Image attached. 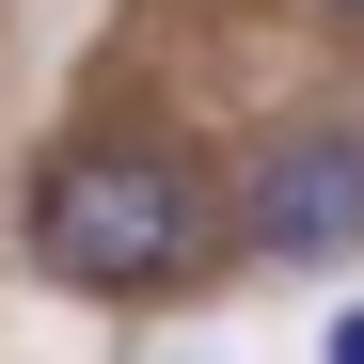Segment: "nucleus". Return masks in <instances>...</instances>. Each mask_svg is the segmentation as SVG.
Returning a JSON list of instances; mask_svg holds the SVG:
<instances>
[{"mask_svg": "<svg viewBox=\"0 0 364 364\" xmlns=\"http://www.w3.org/2000/svg\"><path fill=\"white\" fill-rule=\"evenodd\" d=\"M317 16H333V32H364V0H317Z\"/></svg>", "mask_w": 364, "mask_h": 364, "instance_id": "7ed1b4c3", "label": "nucleus"}, {"mask_svg": "<svg viewBox=\"0 0 364 364\" xmlns=\"http://www.w3.org/2000/svg\"><path fill=\"white\" fill-rule=\"evenodd\" d=\"M237 269H348L364 254V127H269L222 174Z\"/></svg>", "mask_w": 364, "mask_h": 364, "instance_id": "f03ea898", "label": "nucleus"}, {"mask_svg": "<svg viewBox=\"0 0 364 364\" xmlns=\"http://www.w3.org/2000/svg\"><path fill=\"white\" fill-rule=\"evenodd\" d=\"M32 269L80 301H191L237 269V237H222L206 159H174L143 127H80L32 159Z\"/></svg>", "mask_w": 364, "mask_h": 364, "instance_id": "f257e3e1", "label": "nucleus"}]
</instances>
